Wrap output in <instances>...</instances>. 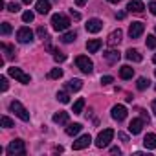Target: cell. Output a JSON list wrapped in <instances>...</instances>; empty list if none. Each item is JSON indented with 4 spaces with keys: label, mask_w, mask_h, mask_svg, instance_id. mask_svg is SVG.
<instances>
[{
    "label": "cell",
    "mask_w": 156,
    "mask_h": 156,
    "mask_svg": "<svg viewBox=\"0 0 156 156\" xmlns=\"http://www.w3.org/2000/svg\"><path fill=\"white\" fill-rule=\"evenodd\" d=\"M9 110L17 116V118H20L22 121H30V112L26 110V107L20 103V101H17V99H13L11 103H9Z\"/></svg>",
    "instance_id": "obj_1"
},
{
    "label": "cell",
    "mask_w": 156,
    "mask_h": 156,
    "mask_svg": "<svg viewBox=\"0 0 156 156\" xmlns=\"http://www.w3.org/2000/svg\"><path fill=\"white\" fill-rule=\"evenodd\" d=\"M6 152L9 154V156H24L26 154V147H24V140H20V138H17V140H13L9 145H8V149H6Z\"/></svg>",
    "instance_id": "obj_2"
},
{
    "label": "cell",
    "mask_w": 156,
    "mask_h": 156,
    "mask_svg": "<svg viewBox=\"0 0 156 156\" xmlns=\"http://www.w3.org/2000/svg\"><path fill=\"white\" fill-rule=\"evenodd\" d=\"M70 19H66L64 15H61V13H57V15H53L51 17V26H53V30L55 31H64V30H68L70 28Z\"/></svg>",
    "instance_id": "obj_3"
},
{
    "label": "cell",
    "mask_w": 156,
    "mask_h": 156,
    "mask_svg": "<svg viewBox=\"0 0 156 156\" xmlns=\"http://www.w3.org/2000/svg\"><path fill=\"white\" fill-rule=\"evenodd\" d=\"M112 138H114V130H112V129H105V130H101V132L98 134L96 145H98L99 149H103V147H107V145L112 141Z\"/></svg>",
    "instance_id": "obj_4"
},
{
    "label": "cell",
    "mask_w": 156,
    "mask_h": 156,
    "mask_svg": "<svg viewBox=\"0 0 156 156\" xmlns=\"http://www.w3.org/2000/svg\"><path fill=\"white\" fill-rule=\"evenodd\" d=\"M75 64H77V68H79L83 73H92V70H94V62H92L87 55L75 57Z\"/></svg>",
    "instance_id": "obj_5"
},
{
    "label": "cell",
    "mask_w": 156,
    "mask_h": 156,
    "mask_svg": "<svg viewBox=\"0 0 156 156\" xmlns=\"http://www.w3.org/2000/svg\"><path fill=\"white\" fill-rule=\"evenodd\" d=\"M8 73H9L11 77H15V79H17L19 83H22V85H28V83L31 81V77H30V73H26V72H22L20 68H15V66L8 68Z\"/></svg>",
    "instance_id": "obj_6"
},
{
    "label": "cell",
    "mask_w": 156,
    "mask_h": 156,
    "mask_svg": "<svg viewBox=\"0 0 156 156\" xmlns=\"http://www.w3.org/2000/svg\"><path fill=\"white\" fill-rule=\"evenodd\" d=\"M90 141H92V138H90V134H83V136H79L73 143H72V149L73 151H81V149H87L88 145H90Z\"/></svg>",
    "instance_id": "obj_7"
},
{
    "label": "cell",
    "mask_w": 156,
    "mask_h": 156,
    "mask_svg": "<svg viewBox=\"0 0 156 156\" xmlns=\"http://www.w3.org/2000/svg\"><path fill=\"white\" fill-rule=\"evenodd\" d=\"M17 39H19V42H22V44H28V42H31L33 41V31L30 30V28H20L19 31H17Z\"/></svg>",
    "instance_id": "obj_8"
},
{
    "label": "cell",
    "mask_w": 156,
    "mask_h": 156,
    "mask_svg": "<svg viewBox=\"0 0 156 156\" xmlns=\"http://www.w3.org/2000/svg\"><path fill=\"white\" fill-rule=\"evenodd\" d=\"M143 30H145V24H143V22H132L130 28H129V35H130V39H138V37H141Z\"/></svg>",
    "instance_id": "obj_9"
},
{
    "label": "cell",
    "mask_w": 156,
    "mask_h": 156,
    "mask_svg": "<svg viewBox=\"0 0 156 156\" xmlns=\"http://www.w3.org/2000/svg\"><path fill=\"white\" fill-rule=\"evenodd\" d=\"M101 30H103V22L99 19H90L87 22V31L88 33H99Z\"/></svg>",
    "instance_id": "obj_10"
},
{
    "label": "cell",
    "mask_w": 156,
    "mask_h": 156,
    "mask_svg": "<svg viewBox=\"0 0 156 156\" xmlns=\"http://www.w3.org/2000/svg\"><path fill=\"white\" fill-rule=\"evenodd\" d=\"M112 118H114L116 121H123V119L127 118V108H125L123 105H114V107H112Z\"/></svg>",
    "instance_id": "obj_11"
},
{
    "label": "cell",
    "mask_w": 156,
    "mask_h": 156,
    "mask_svg": "<svg viewBox=\"0 0 156 156\" xmlns=\"http://www.w3.org/2000/svg\"><path fill=\"white\" fill-rule=\"evenodd\" d=\"M121 37H123V31H121V30H114V31L108 35V39H107L108 46H116V44H119V42H121Z\"/></svg>",
    "instance_id": "obj_12"
},
{
    "label": "cell",
    "mask_w": 156,
    "mask_h": 156,
    "mask_svg": "<svg viewBox=\"0 0 156 156\" xmlns=\"http://www.w3.org/2000/svg\"><path fill=\"white\" fill-rule=\"evenodd\" d=\"M143 123H145V121H143V119H140V118L132 119V121H130V125H129L130 134H134V136H136V134H140V132H141V129H143Z\"/></svg>",
    "instance_id": "obj_13"
},
{
    "label": "cell",
    "mask_w": 156,
    "mask_h": 156,
    "mask_svg": "<svg viewBox=\"0 0 156 156\" xmlns=\"http://www.w3.org/2000/svg\"><path fill=\"white\" fill-rule=\"evenodd\" d=\"M143 145H145V149H149V151H156V134L149 132V134L143 138Z\"/></svg>",
    "instance_id": "obj_14"
},
{
    "label": "cell",
    "mask_w": 156,
    "mask_h": 156,
    "mask_svg": "<svg viewBox=\"0 0 156 156\" xmlns=\"http://www.w3.org/2000/svg\"><path fill=\"white\" fill-rule=\"evenodd\" d=\"M35 8H37V11H39L41 15H46V13H50V9H51L50 0H37Z\"/></svg>",
    "instance_id": "obj_15"
},
{
    "label": "cell",
    "mask_w": 156,
    "mask_h": 156,
    "mask_svg": "<svg viewBox=\"0 0 156 156\" xmlns=\"http://www.w3.org/2000/svg\"><path fill=\"white\" fill-rule=\"evenodd\" d=\"M127 9H129L130 13H141V11L145 9V6L140 2V0H130V2L127 4Z\"/></svg>",
    "instance_id": "obj_16"
},
{
    "label": "cell",
    "mask_w": 156,
    "mask_h": 156,
    "mask_svg": "<svg viewBox=\"0 0 156 156\" xmlns=\"http://www.w3.org/2000/svg\"><path fill=\"white\" fill-rule=\"evenodd\" d=\"M81 88H83V81L81 79H72V81L66 83V90L68 92H79Z\"/></svg>",
    "instance_id": "obj_17"
},
{
    "label": "cell",
    "mask_w": 156,
    "mask_h": 156,
    "mask_svg": "<svg viewBox=\"0 0 156 156\" xmlns=\"http://www.w3.org/2000/svg\"><path fill=\"white\" fill-rule=\"evenodd\" d=\"M125 57L129 59V61H132V62H141V53L138 51V50H134V48H130V50H127L125 51Z\"/></svg>",
    "instance_id": "obj_18"
},
{
    "label": "cell",
    "mask_w": 156,
    "mask_h": 156,
    "mask_svg": "<svg viewBox=\"0 0 156 156\" xmlns=\"http://www.w3.org/2000/svg\"><path fill=\"white\" fill-rule=\"evenodd\" d=\"M103 55H105V59H107V61H108L110 64H116V62L119 61V57H121L118 50H108V51H105Z\"/></svg>",
    "instance_id": "obj_19"
},
{
    "label": "cell",
    "mask_w": 156,
    "mask_h": 156,
    "mask_svg": "<svg viewBox=\"0 0 156 156\" xmlns=\"http://www.w3.org/2000/svg\"><path fill=\"white\" fill-rule=\"evenodd\" d=\"M132 75H134V68H130L129 64L119 68V77L121 79H132Z\"/></svg>",
    "instance_id": "obj_20"
},
{
    "label": "cell",
    "mask_w": 156,
    "mask_h": 156,
    "mask_svg": "<svg viewBox=\"0 0 156 156\" xmlns=\"http://www.w3.org/2000/svg\"><path fill=\"white\" fill-rule=\"evenodd\" d=\"M68 112H57V114H53V123H57V125H68Z\"/></svg>",
    "instance_id": "obj_21"
},
{
    "label": "cell",
    "mask_w": 156,
    "mask_h": 156,
    "mask_svg": "<svg viewBox=\"0 0 156 156\" xmlns=\"http://www.w3.org/2000/svg\"><path fill=\"white\" fill-rule=\"evenodd\" d=\"M101 44H103V42H101L99 39H90V41L87 42V50H88L90 53H96V51L101 48Z\"/></svg>",
    "instance_id": "obj_22"
},
{
    "label": "cell",
    "mask_w": 156,
    "mask_h": 156,
    "mask_svg": "<svg viewBox=\"0 0 156 156\" xmlns=\"http://www.w3.org/2000/svg\"><path fill=\"white\" fill-rule=\"evenodd\" d=\"M81 129H83L81 123H70V125L66 127V134H68V136H75V134L81 132Z\"/></svg>",
    "instance_id": "obj_23"
},
{
    "label": "cell",
    "mask_w": 156,
    "mask_h": 156,
    "mask_svg": "<svg viewBox=\"0 0 156 156\" xmlns=\"http://www.w3.org/2000/svg\"><path fill=\"white\" fill-rule=\"evenodd\" d=\"M75 39H77V33H75V31H66V33L61 35V42H64V44H70V42H73Z\"/></svg>",
    "instance_id": "obj_24"
},
{
    "label": "cell",
    "mask_w": 156,
    "mask_h": 156,
    "mask_svg": "<svg viewBox=\"0 0 156 156\" xmlns=\"http://www.w3.org/2000/svg\"><path fill=\"white\" fill-rule=\"evenodd\" d=\"M149 85H151V81L147 79V77H140V79H138V83H136L138 90H147V88H149Z\"/></svg>",
    "instance_id": "obj_25"
},
{
    "label": "cell",
    "mask_w": 156,
    "mask_h": 156,
    "mask_svg": "<svg viewBox=\"0 0 156 156\" xmlns=\"http://www.w3.org/2000/svg\"><path fill=\"white\" fill-rule=\"evenodd\" d=\"M83 107H85V99H77V101L73 103L72 112H73V114H81V112H83Z\"/></svg>",
    "instance_id": "obj_26"
},
{
    "label": "cell",
    "mask_w": 156,
    "mask_h": 156,
    "mask_svg": "<svg viewBox=\"0 0 156 156\" xmlns=\"http://www.w3.org/2000/svg\"><path fill=\"white\" fill-rule=\"evenodd\" d=\"M61 77H62V70L61 68H53L48 73V79H61Z\"/></svg>",
    "instance_id": "obj_27"
},
{
    "label": "cell",
    "mask_w": 156,
    "mask_h": 156,
    "mask_svg": "<svg viewBox=\"0 0 156 156\" xmlns=\"http://www.w3.org/2000/svg\"><path fill=\"white\" fill-rule=\"evenodd\" d=\"M147 48H151V50H154L156 48V37L154 35H147Z\"/></svg>",
    "instance_id": "obj_28"
},
{
    "label": "cell",
    "mask_w": 156,
    "mask_h": 156,
    "mask_svg": "<svg viewBox=\"0 0 156 156\" xmlns=\"http://www.w3.org/2000/svg\"><path fill=\"white\" fill-rule=\"evenodd\" d=\"M0 31H2V35H9V33H11V24H9V22H2Z\"/></svg>",
    "instance_id": "obj_29"
},
{
    "label": "cell",
    "mask_w": 156,
    "mask_h": 156,
    "mask_svg": "<svg viewBox=\"0 0 156 156\" xmlns=\"http://www.w3.org/2000/svg\"><path fill=\"white\" fill-rule=\"evenodd\" d=\"M57 101H61V103H68V101H70V96H68L66 92H57Z\"/></svg>",
    "instance_id": "obj_30"
},
{
    "label": "cell",
    "mask_w": 156,
    "mask_h": 156,
    "mask_svg": "<svg viewBox=\"0 0 156 156\" xmlns=\"http://www.w3.org/2000/svg\"><path fill=\"white\" fill-rule=\"evenodd\" d=\"M0 121H2V127H4V129H11V127H13V121H11L8 116H2V119H0Z\"/></svg>",
    "instance_id": "obj_31"
},
{
    "label": "cell",
    "mask_w": 156,
    "mask_h": 156,
    "mask_svg": "<svg viewBox=\"0 0 156 156\" xmlns=\"http://www.w3.org/2000/svg\"><path fill=\"white\" fill-rule=\"evenodd\" d=\"M8 11H11V13H19V11H20V6H19L17 2H9V4H8Z\"/></svg>",
    "instance_id": "obj_32"
},
{
    "label": "cell",
    "mask_w": 156,
    "mask_h": 156,
    "mask_svg": "<svg viewBox=\"0 0 156 156\" xmlns=\"http://www.w3.org/2000/svg\"><path fill=\"white\" fill-rule=\"evenodd\" d=\"M33 19H35L33 11H24V13H22V20H24V22H31Z\"/></svg>",
    "instance_id": "obj_33"
},
{
    "label": "cell",
    "mask_w": 156,
    "mask_h": 156,
    "mask_svg": "<svg viewBox=\"0 0 156 156\" xmlns=\"http://www.w3.org/2000/svg\"><path fill=\"white\" fill-rule=\"evenodd\" d=\"M37 35H39L42 41H44V39H48V31H46V28H42V26H41V28H37Z\"/></svg>",
    "instance_id": "obj_34"
},
{
    "label": "cell",
    "mask_w": 156,
    "mask_h": 156,
    "mask_svg": "<svg viewBox=\"0 0 156 156\" xmlns=\"http://www.w3.org/2000/svg\"><path fill=\"white\" fill-rule=\"evenodd\" d=\"M53 59H55V62H64V61H66V55H64V53H61V51H55Z\"/></svg>",
    "instance_id": "obj_35"
},
{
    "label": "cell",
    "mask_w": 156,
    "mask_h": 156,
    "mask_svg": "<svg viewBox=\"0 0 156 156\" xmlns=\"http://www.w3.org/2000/svg\"><path fill=\"white\" fill-rule=\"evenodd\" d=\"M110 83H114V77L112 75H103L101 77V85H110Z\"/></svg>",
    "instance_id": "obj_36"
},
{
    "label": "cell",
    "mask_w": 156,
    "mask_h": 156,
    "mask_svg": "<svg viewBox=\"0 0 156 156\" xmlns=\"http://www.w3.org/2000/svg\"><path fill=\"white\" fill-rule=\"evenodd\" d=\"M2 50H6V51H8V57H9V59L13 57V48H11L9 44H6V42H4V44H2Z\"/></svg>",
    "instance_id": "obj_37"
},
{
    "label": "cell",
    "mask_w": 156,
    "mask_h": 156,
    "mask_svg": "<svg viewBox=\"0 0 156 156\" xmlns=\"http://www.w3.org/2000/svg\"><path fill=\"white\" fill-rule=\"evenodd\" d=\"M0 85H2V92H6V90H8V79H6L4 75L0 77Z\"/></svg>",
    "instance_id": "obj_38"
},
{
    "label": "cell",
    "mask_w": 156,
    "mask_h": 156,
    "mask_svg": "<svg viewBox=\"0 0 156 156\" xmlns=\"http://www.w3.org/2000/svg\"><path fill=\"white\" fill-rule=\"evenodd\" d=\"M70 15H72V19H73V20H79V19H81V15L77 13V11H73V9H70Z\"/></svg>",
    "instance_id": "obj_39"
},
{
    "label": "cell",
    "mask_w": 156,
    "mask_h": 156,
    "mask_svg": "<svg viewBox=\"0 0 156 156\" xmlns=\"http://www.w3.org/2000/svg\"><path fill=\"white\" fill-rule=\"evenodd\" d=\"M118 138H119L121 141H129V136H127L125 132H118Z\"/></svg>",
    "instance_id": "obj_40"
},
{
    "label": "cell",
    "mask_w": 156,
    "mask_h": 156,
    "mask_svg": "<svg viewBox=\"0 0 156 156\" xmlns=\"http://www.w3.org/2000/svg\"><path fill=\"white\" fill-rule=\"evenodd\" d=\"M149 9H151L152 15H156V2H151V4H149Z\"/></svg>",
    "instance_id": "obj_41"
},
{
    "label": "cell",
    "mask_w": 156,
    "mask_h": 156,
    "mask_svg": "<svg viewBox=\"0 0 156 156\" xmlns=\"http://www.w3.org/2000/svg\"><path fill=\"white\" fill-rule=\"evenodd\" d=\"M88 2V0H75V6H79V8H83L85 4Z\"/></svg>",
    "instance_id": "obj_42"
},
{
    "label": "cell",
    "mask_w": 156,
    "mask_h": 156,
    "mask_svg": "<svg viewBox=\"0 0 156 156\" xmlns=\"http://www.w3.org/2000/svg\"><path fill=\"white\" fill-rule=\"evenodd\" d=\"M116 19H118V20H123V19H125V11H119V13H116Z\"/></svg>",
    "instance_id": "obj_43"
},
{
    "label": "cell",
    "mask_w": 156,
    "mask_h": 156,
    "mask_svg": "<svg viewBox=\"0 0 156 156\" xmlns=\"http://www.w3.org/2000/svg\"><path fill=\"white\" fill-rule=\"evenodd\" d=\"M141 119H143V121H147V123H149V121H151V119H149V116H147V112H145V110H141Z\"/></svg>",
    "instance_id": "obj_44"
},
{
    "label": "cell",
    "mask_w": 156,
    "mask_h": 156,
    "mask_svg": "<svg viewBox=\"0 0 156 156\" xmlns=\"http://www.w3.org/2000/svg\"><path fill=\"white\" fill-rule=\"evenodd\" d=\"M110 152H112V154H119V152H121V149H119V147H112V149H110Z\"/></svg>",
    "instance_id": "obj_45"
},
{
    "label": "cell",
    "mask_w": 156,
    "mask_h": 156,
    "mask_svg": "<svg viewBox=\"0 0 156 156\" xmlns=\"http://www.w3.org/2000/svg\"><path fill=\"white\" fill-rule=\"evenodd\" d=\"M152 112H154V114H156V99H154V101H152Z\"/></svg>",
    "instance_id": "obj_46"
},
{
    "label": "cell",
    "mask_w": 156,
    "mask_h": 156,
    "mask_svg": "<svg viewBox=\"0 0 156 156\" xmlns=\"http://www.w3.org/2000/svg\"><path fill=\"white\" fill-rule=\"evenodd\" d=\"M108 2H110V4H119L121 0H108Z\"/></svg>",
    "instance_id": "obj_47"
},
{
    "label": "cell",
    "mask_w": 156,
    "mask_h": 156,
    "mask_svg": "<svg viewBox=\"0 0 156 156\" xmlns=\"http://www.w3.org/2000/svg\"><path fill=\"white\" fill-rule=\"evenodd\" d=\"M22 2H24V4H28V6H30V4H31V0H22Z\"/></svg>",
    "instance_id": "obj_48"
},
{
    "label": "cell",
    "mask_w": 156,
    "mask_h": 156,
    "mask_svg": "<svg viewBox=\"0 0 156 156\" xmlns=\"http://www.w3.org/2000/svg\"><path fill=\"white\" fill-rule=\"evenodd\" d=\"M152 61H154V62H156V53H154V57H152Z\"/></svg>",
    "instance_id": "obj_49"
},
{
    "label": "cell",
    "mask_w": 156,
    "mask_h": 156,
    "mask_svg": "<svg viewBox=\"0 0 156 156\" xmlns=\"http://www.w3.org/2000/svg\"><path fill=\"white\" fill-rule=\"evenodd\" d=\"M154 75H156V70H154Z\"/></svg>",
    "instance_id": "obj_50"
},
{
    "label": "cell",
    "mask_w": 156,
    "mask_h": 156,
    "mask_svg": "<svg viewBox=\"0 0 156 156\" xmlns=\"http://www.w3.org/2000/svg\"><path fill=\"white\" fill-rule=\"evenodd\" d=\"M154 90H156V87H154Z\"/></svg>",
    "instance_id": "obj_51"
}]
</instances>
